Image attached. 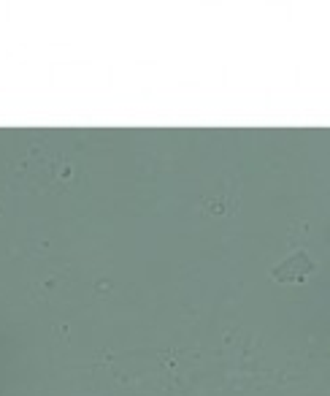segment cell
I'll return each instance as SVG.
<instances>
[{"label":"cell","mask_w":330,"mask_h":396,"mask_svg":"<svg viewBox=\"0 0 330 396\" xmlns=\"http://www.w3.org/2000/svg\"><path fill=\"white\" fill-rule=\"evenodd\" d=\"M79 171H82L79 149L65 139H38L24 146V152L14 163V174L27 188L38 193L71 188L79 179Z\"/></svg>","instance_id":"cell-1"},{"label":"cell","mask_w":330,"mask_h":396,"mask_svg":"<svg viewBox=\"0 0 330 396\" xmlns=\"http://www.w3.org/2000/svg\"><path fill=\"white\" fill-rule=\"evenodd\" d=\"M201 207L206 209V212H214V214H225V212H230V207H233V196H230L227 188H220V190H214V193H208Z\"/></svg>","instance_id":"cell-2"}]
</instances>
